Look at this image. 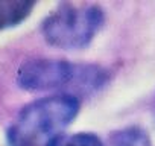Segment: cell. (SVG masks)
I'll list each match as a JSON object with an SVG mask.
<instances>
[{"mask_svg": "<svg viewBox=\"0 0 155 146\" xmlns=\"http://www.w3.org/2000/svg\"><path fill=\"white\" fill-rule=\"evenodd\" d=\"M79 111L73 95H53L28 104L9 126V146H47L67 128Z\"/></svg>", "mask_w": 155, "mask_h": 146, "instance_id": "obj_1", "label": "cell"}, {"mask_svg": "<svg viewBox=\"0 0 155 146\" xmlns=\"http://www.w3.org/2000/svg\"><path fill=\"white\" fill-rule=\"evenodd\" d=\"M47 146H104V143L93 132H76L59 134Z\"/></svg>", "mask_w": 155, "mask_h": 146, "instance_id": "obj_5", "label": "cell"}, {"mask_svg": "<svg viewBox=\"0 0 155 146\" xmlns=\"http://www.w3.org/2000/svg\"><path fill=\"white\" fill-rule=\"evenodd\" d=\"M34 6L32 0H0V31L20 25L29 17Z\"/></svg>", "mask_w": 155, "mask_h": 146, "instance_id": "obj_4", "label": "cell"}, {"mask_svg": "<svg viewBox=\"0 0 155 146\" xmlns=\"http://www.w3.org/2000/svg\"><path fill=\"white\" fill-rule=\"evenodd\" d=\"M104 22L105 14L97 5L64 3L46 17L41 32L50 46L62 50H78L91 43Z\"/></svg>", "mask_w": 155, "mask_h": 146, "instance_id": "obj_2", "label": "cell"}, {"mask_svg": "<svg viewBox=\"0 0 155 146\" xmlns=\"http://www.w3.org/2000/svg\"><path fill=\"white\" fill-rule=\"evenodd\" d=\"M101 73L90 65L73 64L65 59H31L17 71V84L28 91H43L64 87L71 82L96 84Z\"/></svg>", "mask_w": 155, "mask_h": 146, "instance_id": "obj_3", "label": "cell"}, {"mask_svg": "<svg viewBox=\"0 0 155 146\" xmlns=\"http://www.w3.org/2000/svg\"><path fill=\"white\" fill-rule=\"evenodd\" d=\"M113 146H150L149 137L140 128H126L116 132L111 138Z\"/></svg>", "mask_w": 155, "mask_h": 146, "instance_id": "obj_6", "label": "cell"}]
</instances>
